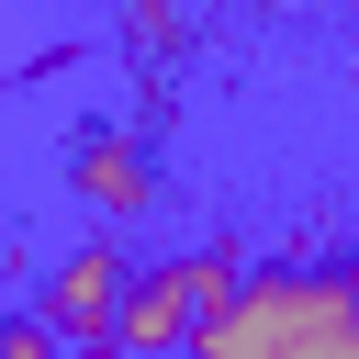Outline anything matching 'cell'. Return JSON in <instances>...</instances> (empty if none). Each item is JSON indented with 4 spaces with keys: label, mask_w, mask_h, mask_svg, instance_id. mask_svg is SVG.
Returning a JSON list of instances; mask_svg holds the SVG:
<instances>
[{
    "label": "cell",
    "mask_w": 359,
    "mask_h": 359,
    "mask_svg": "<svg viewBox=\"0 0 359 359\" xmlns=\"http://www.w3.org/2000/svg\"><path fill=\"white\" fill-rule=\"evenodd\" d=\"M191 359H359V269H247Z\"/></svg>",
    "instance_id": "1"
},
{
    "label": "cell",
    "mask_w": 359,
    "mask_h": 359,
    "mask_svg": "<svg viewBox=\"0 0 359 359\" xmlns=\"http://www.w3.org/2000/svg\"><path fill=\"white\" fill-rule=\"evenodd\" d=\"M247 269L224 258V247H191V258H168V269H135V303H123V359H157V348H191L202 325H213V303L236 292Z\"/></svg>",
    "instance_id": "2"
},
{
    "label": "cell",
    "mask_w": 359,
    "mask_h": 359,
    "mask_svg": "<svg viewBox=\"0 0 359 359\" xmlns=\"http://www.w3.org/2000/svg\"><path fill=\"white\" fill-rule=\"evenodd\" d=\"M123 303H135V269H123V247H67L56 258V280H45V314L67 325V348H112L123 337Z\"/></svg>",
    "instance_id": "3"
},
{
    "label": "cell",
    "mask_w": 359,
    "mask_h": 359,
    "mask_svg": "<svg viewBox=\"0 0 359 359\" xmlns=\"http://www.w3.org/2000/svg\"><path fill=\"white\" fill-rule=\"evenodd\" d=\"M79 202H90V213H146V157H135L123 135H90V146H79Z\"/></svg>",
    "instance_id": "4"
},
{
    "label": "cell",
    "mask_w": 359,
    "mask_h": 359,
    "mask_svg": "<svg viewBox=\"0 0 359 359\" xmlns=\"http://www.w3.org/2000/svg\"><path fill=\"white\" fill-rule=\"evenodd\" d=\"M56 348H67V325H56V314H22V325H11V348H0V359H56Z\"/></svg>",
    "instance_id": "5"
}]
</instances>
